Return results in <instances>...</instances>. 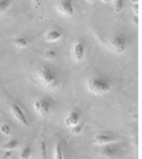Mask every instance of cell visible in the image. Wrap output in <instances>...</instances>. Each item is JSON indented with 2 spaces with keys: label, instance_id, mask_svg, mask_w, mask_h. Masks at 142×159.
Segmentation results:
<instances>
[{
  "label": "cell",
  "instance_id": "obj_11",
  "mask_svg": "<svg viewBox=\"0 0 142 159\" xmlns=\"http://www.w3.org/2000/svg\"><path fill=\"white\" fill-rule=\"evenodd\" d=\"M62 38V32L57 28H52L48 30L44 34V40L48 43H55V42L60 41Z\"/></svg>",
  "mask_w": 142,
  "mask_h": 159
},
{
  "label": "cell",
  "instance_id": "obj_10",
  "mask_svg": "<svg viewBox=\"0 0 142 159\" xmlns=\"http://www.w3.org/2000/svg\"><path fill=\"white\" fill-rule=\"evenodd\" d=\"M116 141H117V140H116L115 138H113L111 134L101 132L94 137V139H93V144L96 146H103L109 143H112V142H116Z\"/></svg>",
  "mask_w": 142,
  "mask_h": 159
},
{
  "label": "cell",
  "instance_id": "obj_7",
  "mask_svg": "<svg viewBox=\"0 0 142 159\" xmlns=\"http://www.w3.org/2000/svg\"><path fill=\"white\" fill-rule=\"evenodd\" d=\"M10 111L15 120H17L18 123L22 124L23 126H28L29 123H28V119H27V116H26V114H25L24 110L22 109V107H21L20 104L13 103L12 106H11Z\"/></svg>",
  "mask_w": 142,
  "mask_h": 159
},
{
  "label": "cell",
  "instance_id": "obj_17",
  "mask_svg": "<svg viewBox=\"0 0 142 159\" xmlns=\"http://www.w3.org/2000/svg\"><path fill=\"white\" fill-rule=\"evenodd\" d=\"M43 58L48 61H51V60H55L57 58V52L54 50H48L45 51L43 54Z\"/></svg>",
  "mask_w": 142,
  "mask_h": 159
},
{
  "label": "cell",
  "instance_id": "obj_9",
  "mask_svg": "<svg viewBox=\"0 0 142 159\" xmlns=\"http://www.w3.org/2000/svg\"><path fill=\"white\" fill-rule=\"evenodd\" d=\"M99 153L101 156L106 158H112L114 156H116L120 152V145L117 144V141L116 142H112V143H109L107 145H103V146H100Z\"/></svg>",
  "mask_w": 142,
  "mask_h": 159
},
{
  "label": "cell",
  "instance_id": "obj_19",
  "mask_svg": "<svg viewBox=\"0 0 142 159\" xmlns=\"http://www.w3.org/2000/svg\"><path fill=\"white\" fill-rule=\"evenodd\" d=\"M0 132L3 135H10L11 133H12V129H11V127L8 124H2V125L0 126Z\"/></svg>",
  "mask_w": 142,
  "mask_h": 159
},
{
  "label": "cell",
  "instance_id": "obj_6",
  "mask_svg": "<svg viewBox=\"0 0 142 159\" xmlns=\"http://www.w3.org/2000/svg\"><path fill=\"white\" fill-rule=\"evenodd\" d=\"M72 57L76 62H81L84 60L86 55V45L82 40H78L72 45Z\"/></svg>",
  "mask_w": 142,
  "mask_h": 159
},
{
  "label": "cell",
  "instance_id": "obj_3",
  "mask_svg": "<svg viewBox=\"0 0 142 159\" xmlns=\"http://www.w3.org/2000/svg\"><path fill=\"white\" fill-rule=\"evenodd\" d=\"M109 46L113 53L117 54V55H122L127 51L128 41L124 34H117L111 38L110 42H109Z\"/></svg>",
  "mask_w": 142,
  "mask_h": 159
},
{
  "label": "cell",
  "instance_id": "obj_14",
  "mask_svg": "<svg viewBox=\"0 0 142 159\" xmlns=\"http://www.w3.org/2000/svg\"><path fill=\"white\" fill-rule=\"evenodd\" d=\"M17 146H20V142L15 139H12V140H10V141L6 142V143L2 145V148H3L4 151H13V149H15Z\"/></svg>",
  "mask_w": 142,
  "mask_h": 159
},
{
  "label": "cell",
  "instance_id": "obj_25",
  "mask_svg": "<svg viewBox=\"0 0 142 159\" xmlns=\"http://www.w3.org/2000/svg\"><path fill=\"white\" fill-rule=\"evenodd\" d=\"M101 2H103V3H110V2H112L113 0H100Z\"/></svg>",
  "mask_w": 142,
  "mask_h": 159
},
{
  "label": "cell",
  "instance_id": "obj_22",
  "mask_svg": "<svg viewBox=\"0 0 142 159\" xmlns=\"http://www.w3.org/2000/svg\"><path fill=\"white\" fill-rule=\"evenodd\" d=\"M13 155V151H4L3 155H2V159H10Z\"/></svg>",
  "mask_w": 142,
  "mask_h": 159
},
{
  "label": "cell",
  "instance_id": "obj_5",
  "mask_svg": "<svg viewBox=\"0 0 142 159\" xmlns=\"http://www.w3.org/2000/svg\"><path fill=\"white\" fill-rule=\"evenodd\" d=\"M56 11L64 17H72L76 13L73 0H59L56 4Z\"/></svg>",
  "mask_w": 142,
  "mask_h": 159
},
{
  "label": "cell",
  "instance_id": "obj_15",
  "mask_svg": "<svg viewBox=\"0 0 142 159\" xmlns=\"http://www.w3.org/2000/svg\"><path fill=\"white\" fill-rule=\"evenodd\" d=\"M112 4H113L114 12L120 13V12H122L125 7V0H113Z\"/></svg>",
  "mask_w": 142,
  "mask_h": 159
},
{
  "label": "cell",
  "instance_id": "obj_16",
  "mask_svg": "<svg viewBox=\"0 0 142 159\" xmlns=\"http://www.w3.org/2000/svg\"><path fill=\"white\" fill-rule=\"evenodd\" d=\"M31 156V147L30 145L24 146L20 152V158L21 159H29Z\"/></svg>",
  "mask_w": 142,
  "mask_h": 159
},
{
  "label": "cell",
  "instance_id": "obj_21",
  "mask_svg": "<svg viewBox=\"0 0 142 159\" xmlns=\"http://www.w3.org/2000/svg\"><path fill=\"white\" fill-rule=\"evenodd\" d=\"M131 11L134 13V16H139V3L137 4H131Z\"/></svg>",
  "mask_w": 142,
  "mask_h": 159
},
{
  "label": "cell",
  "instance_id": "obj_8",
  "mask_svg": "<svg viewBox=\"0 0 142 159\" xmlns=\"http://www.w3.org/2000/svg\"><path fill=\"white\" fill-rule=\"evenodd\" d=\"M81 118H82L81 112L76 109H72L68 112V114L65 117V126L67 128H71L73 126L79 125L81 123Z\"/></svg>",
  "mask_w": 142,
  "mask_h": 159
},
{
  "label": "cell",
  "instance_id": "obj_12",
  "mask_svg": "<svg viewBox=\"0 0 142 159\" xmlns=\"http://www.w3.org/2000/svg\"><path fill=\"white\" fill-rule=\"evenodd\" d=\"M12 43L16 48H18V50H24V48H28L29 39L25 36H20V37H16V38L13 39Z\"/></svg>",
  "mask_w": 142,
  "mask_h": 159
},
{
  "label": "cell",
  "instance_id": "obj_2",
  "mask_svg": "<svg viewBox=\"0 0 142 159\" xmlns=\"http://www.w3.org/2000/svg\"><path fill=\"white\" fill-rule=\"evenodd\" d=\"M86 88L94 96H103L111 92L112 84L107 76L92 75L86 81Z\"/></svg>",
  "mask_w": 142,
  "mask_h": 159
},
{
  "label": "cell",
  "instance_id": "obj_23",
  "mask_svg": "<svg viewBox=\"0 0 142 159\" xmlns=\"http://www.w3.org/2000/svg\"><path fill=\"white\" fill-rule=\"evenodd\" d=\"M31 2H32V6H34L36 9H38V8H40V7H41L43 0H31Z\"/></svg>",
  "mask_w": 142,
  "mask_h": 159
},
{
  "label": "cell",
  "instance_id": "obj_18",
  "mask_svg": "<svg viewBox=\"0 0 142 159\" xmlns=\"http://www.w3.org/2000/svg\"><path fill=\"white\" fill-rule=\"evenodd\" d=\"M54 159H64V153L59 142H56L54 147Z\"/></svg>",
  "mask_w": 142,
  "mask_h": 159
},
{
  "label": "cell",
  "instance_id": "obj_20",
  "mask_svg": "<svg viewBox=\"0 0 142 159\" xmlns=\"http://www.w3.org/2000/svg\"><path fill=\"white\" fill-rule=\"evenodd\" d=\"M70 129V132H71V134H73V135H79L81 132H82V130H83V127H82V125L81 124H79V125H76V126H73V127H71V128H69Z\"/></svg>",
  "mask_w": 142,
  "mask_h": 159
},
{
  "label": "cell",
  "instance_id": "obj_24",
  "mask_svg": "<svg viewBox=\"0 0 142 159\" xmlns=\"http://www.w3.org/2000/svg\"><path fill=\"white\" fill-rule=\"evenodd\" d=\"M130 1V3L131 4H137V3H139V0H129Z\"/></svg>",
  "mask_w": 142,
  "mask_h": 159
},
{
  "label": "cell",
  "instance_id": "obj_13",
  "mask_svg": "<svg viewBox=\"0 0 142 159\" xmlns=\"http://www.w3.org/2000/svg\"><path fill=\"white\" fill-rule=\"evenodd\" d=\"M14 0H0V14L7 12L9 9L12 8Z\"/></svg>",
  "mask_w": 142,
  "mask_h": 159
},
{
  "label": "cell",
  "instance_id": "obj_4",
  "mask_svg": "<svg viewBox=\"0 0 142 159\" xmlns=\"http://www.w3.org/2000/svg\"><path fill=\"white\" fill-rule=\"evenodd\" d=\"M34 111L41 117H45L51 113L52 109V102L48 98H38L32 103Z\"/></svg>",
  "mask_w": 142,
  "mask_h": 159
},
{
  "label": "cell",
  "instance_id": "obj_26",
  "mask_svg": "<svg viewBox=\"0 0 142 159\" xmlns=\"http://www.w3.org/2000/svg\"><path fill=\"white\" fill-rule=\"evenodd\" d=\"M87 3H95V2L97 1V0H85Z\"/></svg>",
  "mask_w": 142,
  "mask_h": 159
},
{
  "label": "cell",
  "instance_id": "obj_1",
  "mask_svg": "<svg viewBox=\"0 0 142 159\" xmlns=\"http://www.w3.org/2000/svg\"><path fill=\"white\" fill-rule=\"evenodd\" d=\"M36 81L41 88L48 92H54L59 88L62 84V78L55 68L44 65L39 67L36 72Z\"/></svg>",
  "mask_w": 142,
  "mask_h": 159
}]
</instances>
